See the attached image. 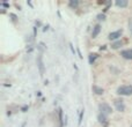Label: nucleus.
I'll return each mask as SVG.
<instances>
[{"instance_id":"1a4fd4ad","label":"nucleus","mask_w":132,"mask_h":127,"mask_svg":"<svg viewBox=\"0 0 132 127\" xmlns=\"http://www.w3.org/2000/svg\"><path fill=\"white\" fill-rule=\"evenodd\" d=\"M97 120H98V123H100V124H103V125H105V124H107V116L100 113L97 116Z\"/></svg>"},{"instance_id":"f3484780","label":"nucleus","mask_w":132,"mask_h":127,"mask_svg":"<svg viewBox=\"0 0 132 127\" xmlns=\"http://www.w3.org/2000/svg\"><path fill=\"white\" fill-rule=\"evenodd\" d=\"M70 48H71V51H72L73 55H75V50H74V48H73V44L72 43H70Z\"/></svg>"},{"instance_id":"a211bd4d","label":"nucleus","mask_w":132,"mask_h":127,"mask_svg":"<svg viewBox=\"0 0 132 127\" xmlns=\"http://www.w3.org/2000/svg\"><path fill=\"white\" fill-rule=\"evenodd\" d=\"M1 6H2V7H5V8H9V5L7 4V2H2Z\"/></svg>"},{"instance_id":"f257e3e1","label":"nucleus","mask_w":132,"mask_h":127,"mask_svg":"<svg viewBox=\"0 0 132 127\" xmlns=\"http://www.w3.org/2000/svg\"><path fill=\"white\" fill-rule=\"evenodd\" d=\"M116 93L121 96H130V95H132V86L131 84H124V86H121V87L117 88Z\"/></svg>"},{"instance_id":"a878e982","label":"nucleus","mask_w":132,"mask_h":127,"mask_svg":"<svg viewBox=\"0 0 132 127\" xmlns=\"http://www.w3.org/2000/svg\"><path fill=\"white\" fill-rule=\"evenodd\" d=\"M36 29L37 28H34V36H36Z\"/></svg>"},{"instance_id":"7ed1b4c3","label":"nucleus","mask_w":132,"mask_h":127,"mask_svg":"<svg viewBox=\"0 0 132 127\" xmlns=\"http://www.w3.org/2000/svg\"><path fill=\"white\" fill-rule=\"evenodd\" d=\"M122 34H123V30L119 29V30H116V31H112L109 34V36H108V38L110 39V41H116V39H118L119 37L122 36Z\"/></svg>"},{"instance_id":"393cba45","label":"nucleus","mask_w":132,"mask_h":127,"mask_svg":"<svg viewBox=\"0 0 132 127\" xmlns=\"http://www.w3.org/2000/svg\"><path fill=\"white\" fill-rule=\"evenodd\" d=\"M100 50H101V51H102V50H105V45H103V46H101V48H100Z\"/></svg>"},{"instance_id":"39448f33","label":"nucleus","mask_w":132,"mask_h":127,"mask_svg":"<svg viewBox=\"0 0 132 127\" xmlns=\"http://www.w3.org/2000/svg\"><path fill=\"white\" fill-rule=\"evenodd\" d=\"M121 56L126 60H132V49H126L121 52Z\"/></svg>"},{"instance_id":"9b49d317","label":"nucleus","mask_w":132,"mask_h":127,"mask_svg":"<svg viewBox=\"0 0 132 127\" xmlns=\"http://www.w3.org/2000/svg\"><path fill=\"white\" fill-rule=\"evenodd\" d=\"M93 91L96 94V95H103V93H104V90L97 86H93Z\"/></svg>"},{"instance_id":"5701e85b","label":"nucleus","mask_w":132,"mask_h":127,"mask_svg":"<svg viewBox=\"0 0 132 127\" xmlns=\"http://www.w3.org/2000/svg\"><path fill=\"white\" fill-rule=\"evenodd\" d=\"M48 29H49V25H45V27L43 28V31H46V30H48Z\"/></svg>"},{"instance_id":"aec40b11","label":"nucleus","mask_w":132,"mask_h":127,"mask_svg":"<svg viewBox=\"0 0 132 127\" xmlns=\"http://www.w3.org/2000/svg\"><path fill=\"white\" fill-rule=\"evenodd\" d=\"M129 25H130V31L132 34V20H130V22H129Z\"/></svg>"},{"instance_id":"bb28decb","label":"nucleus","mask_w":132,"mask_h":127,"mask_svg":"<svg viewBox=\"0 0 132 127\" xmlns=\"http://www.w3.org/2000/svg\"><path fill=\"white\" fill-rule=\"evenodd\" d=\"M24 126H26V123H23V124H22V127H24Z\"/></svg>"},{"instance_id":"6ab92c4d","label":"nucleus","mask_w":132,"mask_h":127,"mask_svg":"<svg viewBox=\"0 0 132 127\" xmlns=\"http://www.w3.org/2000/svg\"><path fill=\"white\" fill-rule=\"evenodd\" d=\"M39 50L41 51L44 50V43H39Z\"/></svg>"},{"instance_id":"2eb2a0df","label":"nucleus","mask_w":132,"mask_h":127,"mask_svg":"<svg viewBox=\"0 0 132 127\" xmlns=\"http://www.w3.org/2000/svg\"><path fill=\"white\" fill-rule=\"evenodd\" d=\"M97 20H100V21H104V20H105V14H104V13L98 14V15H97Z\"/></svg>"},{"instance_id":"f8f14e48","label":"nucleus","mask_w":132,"mask_h":127,"mask_svg":"<svg viewBox=\"0 0 132 127\" xmlns=\"http://www.w3.org/2000/svg\"><path fill=\"white\" fill-rule=\"evenodd\" d=\"M122 45H123V42H122V41H116V42H114V43L111 44V49L117 50V49H119Z\"/></svg>"},{"instance_id":"b1692460","label":"nucleus","mask_w":132,"mask_h":127,"mask_svg":"<svg viewBox=\"0 0 132 127\" xmlns=\"http://www.w3.org/2000/svg\"><path fill=\"white\" fill-rule=\"evenodd\" d=\"M27 109H28V106L26 105V106H23V107H22V111H23V112H26V110H27Z\"/></svg>"},{"instance_id":"4468645a","label":"nucleus","mask_w":132,"mask_h":127,"mask_svg":"<svg viewBox=\"0 0 132 127\" xmlns=\"http://www.w3.org/2000/svg\"><path fill=\"white\" fill-rule=\"evenodd\" d=\"M68 5H70L71 8L74 9V8H77V7H78V5H79V1H78V0H70Z\"/></svg>"},{"instance_id":"cd10ccee","label":"nucleus","mask_w":132,"mask_h":127,"mask_svg":"<svg viewBox=\"0 0 132 127\" xmlns=\"http://www.w3.org/2000/svg\"><path fill=\"white\" fill-rule=\"evenodd\" d=\"M131 127H132V126H131Z\"/></svg>"},{"instance_id":"ddd939ff","label":"nucleus","mask_w":132,"mask_h":127,"mask_svg":"<svg viewBox=\"0 0 132 127\" xmlns=\"http://www.w3.org/2000/svg\"><path fill=\"white\" fill-rule=\"evenodd\" d=\"M58 118H59V127H63L64 125V119H63V110L59 109V111H58Z\"/></svg>"},{"instance_id":"f03ea898","label":"nucleus","mask_w":132,"mask_h":127,"mask_svg":"<svg viewBox=\"0 0 132 127\" xmlns=\"http://www.w3.org/2000/svg\"><path fill=\"white\" fill-rule=\"evenodd\" d=\"M98 110H100V113L104 114V116H108V114H110L112 112L111 106H110L108 103H101V104L98 105Z\"/></svg>"},{"instance_id":"412c9836","label":"nucleus","mask_w":132,"mask_h":127,"mask_svg":"<svg viewBox=\"0 0 132 127\" xmlns=\"http://www.w3.org/2000/svg\"><path fill=\"white\" fill-rule=\"evenodd\" d=\"M11 17H12V20H14V21L16 20V15H14V14H11Z\"/></svg>"},{"instance_id":"dca6fc26","label":"nucleus","mask_w":132,"mask_h":127,"mask_svg":"<svg viewBox=\"0 0 132 127\" xmlns=\"http://www.w3.org/2000/svg\"><path fill=\"white\" fill-rule=\"evenodd\" d=\"M82 117H84V110H82L81 112H80V114H79V120H78V124H81V121H82Z\"/></svg>"},{"instance_id":"6e6552de","label":"nucleus","mask_w":132,"mask_h":127,"mask_svg":"<svg viewBox=\"0 0 132 127\" xmlns=\"http://www.w3.org/2000/svg\"><path fill=\"white\" fill-rule=\"evenodd\" d=\"M116 6L117 7H121V8H124V7H126L129 5L128 0H116Z\"/></svg>"},{"instance_id":"423d86ee","label":"nucleus","mask_w":132,"mask_h":127,"mask_svg":"<svg viewBox=\"0 0 132 127\" xmlns=\"http://www.w3.org/2000/svg\"><path fill=\"white\" fill-rule=\"evenodd\" d=\"M37 65H38V69H39V74L41 76L44 75V63H43V60H42V56H39L37 58Z\"/></svg>"},{"instance_id":"9d476101","label":"nucleus","mask_w":132,"mask_h":127,"mask_svg":"<svg viewBox=\"0 0 132 127\" xmlns=\"http://www.w3.org/2000/svg\"><path fill=\"white\" fill-rule=\"evenodd\" d=\"M97 57H98V56L96 55V53H90V55L88 56V61H89V63H90V65H93V63L95 62V60L97 59Z\"/></svg>"},{"instance_id":"4be33fe9","label":"nucleus","mask_w":132,"mask_h":127,"mask_svg":"<svg viewBox=\"0 0 132 127\" xmlns=\"http://www.w3.org/2000/svg\"><path fill=\"white\" fill-rule=\"evenodd\" d=\"M78 55H79L80 59H82V56H81V52H80V49H78Z\"/></svg>"},{"instance_id":"0eeeda50","label":"nucleus","mask_w":132,"mask_h":127,"mask_svg":"<svg viewBox=\"0 0 132 127\" xmlns=\"http://www.w3.org/2000/svg\"><path fill=\"white\" fill-rule=\"evenodd\" d=\"M100 31H101V25L100 24H96L95 27L93 28V31H92V37H93V38H96V37H97V35L100 34Z\"/></svg>"},{"instance_id":"20e7f679","label":"nucleus","mask_w":132,"mask_h":127,"mask_svg":"<svg viewBox=\"0 0 132 127\" xmlns=\"http://www.w3.org/2000/svg\"><path fill=\"white\" fill-rule=\"evenodd\" d=\"M114 105H115L117 111H119V112H123L124 110H125V105H124V102L122 99H115Z\"/></svg>"}]
</instances>
